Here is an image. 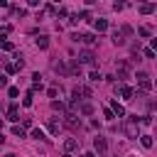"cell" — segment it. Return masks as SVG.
I'll use <instances>...</instances> for the list:
<instances>
[{
	"label": "cell",
	"instance_id": "obj_5",
	"mask_svg": "<svg viewBox=\"0 0 157 157\" xmlns=\"http://www.w3.org/2000/svg\"><path fill=\"white\" fill-rule=\"evenodd\" d=\"M52 69H54L56 74H64V76H69V64H64V62H54V64H52Z\"/></svg>",
	"mask_w": 157,
	"mask_h": 157
},
{
	"label": "cell",
	"instance_id": "obj_21",
	"mask_svg": "<svg viewBox=\"0 0 157 157\" xmlns=\"http://www.w3.org/2000/svg\"><path fill=\"white\" fill-rule=\"evenodd\" d=\"M137 32H140V37H150V27H147V25H143Z\"/></svg>",
	"mask_w": 157,
	"mask_h": 157
},
{
	"label": "cell",
	"instance_id": "obj_19",
	"mask_svg": "<svg viewBox=\"0 0 157 157\" xmlns=\"http://www.w3.org/2000/svg\"><path fill=\"white\" fill-rule=\"evenodd\" d=\"M12 135H15V137H25V130L20 128V125H15V128H12Z\"/></svg>",
	"mask_w": 157,
	"mask_h": 157
},
{
	"label": "cell",
	"instance_id": "obj_30",
	"mask_svg": "<svg viewBox=\"0 0 157 157\" xmlns=\"http://www.w3.org/2000/svg\"><path fill=\"white\" fill-rule=\"evenodd\" d=\"M150 49H152V52H157V37L152 39V47H150Z\"/></svg>",
	"mask_w": 157,
	"mask_h": 157
},
{
	"label": "cell",
	"instance_id": "obj_29",
	"mask_svg": "<svg viewBox=\"0 0 157 157\" xmlns=\"http://www.w3.org/2000/svg\"><path fill=\"white\" fill-rule=\"evenodd\" d=\"M17 96H20V91H17L15 86H12V88H10V98H17Z\"/></svg>",
	"mask_w": 157,
	"mask_h": 157
},
{
	"label": "cell",
	"instance_id": "obj_31",
	"mask_svg": "<svg viewBox=\"0 0 157 157\" xmlns=\"http://www.w3.org/2000/svg\"><path fill=\"white\" fill-rule=\"evenodd\" d=\"M84 157H96V152H86V155H84Z\"/></svg>",
	"mask_w": 157,
	"mask_h": 157
},
{
	"label": "cell",
	"instance_id": "obj_3",
	"mask_svg": "<svg viewBox=\"0 0 157 157\" xmlns=\"http://www.w3.org/2000/svg\"><path fill=\"white\" fill-rule=\"evenodd\" d=\"M93 150L98 152V155H106V150H108V143H106V137H93Z\"/></svg>",
	"mask_w": 157,
	"mask_h": 157
},
{
	"label": "cell",
	"instance_id": "obj_10",
	"mask_svg": "<svg viewBox=\"0 0 157 157\" xmlns=\"http://www.w3.org/2000/svg\"><path fill=\"white\" fill-rule=\"evenodd\" d=\"M8 120H12V123H17L20 118H17V103H12L10 106V111H8Z\"/></svg>",
	"mask_w": 157,
	"mask_h": 157
},
{
	"label": "cell",
	"instance_id": "obj_4",
	"mask_svg": "<svg viewBox=\"0 0 157 157\" xmlns=\"http://www.w3.org/2000/svg\"><path fill=\"white\" fill-rule=\"evenodd\" d=\"M78 62H81V64H93V62H96V54L86 49V52H81V54H78Z\"/></svg>",
	"mask_w": 157,
	"mask_h": 157
},
{
	"label": "cell",
	"instance_id": "obj_33",
	"mask_svg": "<svg viewBox=\"0 0 157 157\" xmlns=\"http://www.w3.org/2000/svg\"><path fill=\"white\" fill-rule=\"evenodd\" d=\"M5 157H17V155H12V152H10V155H5Z\"/></svg>",
	"mask_w": 157,
	"mask_h": 157
},
{
	"label": "cell",
	"instance_id": "obj_11",
	"mask_svg": "<svg viewBox=\"0 0 157 157\" xmlns=\"http://www.w3.org/2000/svg\"><path fill=\"white\" fill-rule=\"evenodd\" d=\"M93 25H96V32H106V30H108V22H106L103 17H101V20H96Z\"/></svg>",
	"mask_w": 157,
	"mask_h": 157
},
{
	"label": "cell",
	"instance_id": "obj_25",
	"mask_svg": "<svg viewBox=\"0 0 157 157\" xmlns=\"http://www.w3.org/2000/svg\"><path fill=\"white\" fill-rule=\"evenodd\" d=\"M120 32H123V37H125V34H133V27H130V25H123Z\"/></svg>",
	"mask_w": 157,
	"mask_h": 157
},
{
	"label": "cell",
	"instance_id": "obj_34",
	"mask_svg": "<svg viewBox=\"0 0 157 157\" xmlns=\"http://www.w3.org/2000/svg\"><path fill=\"white\" fill-rule=\"evenodd\" d=\"M0 130H3V120H0Z\"/></svg>",
	"mask_w": 157,
	"mask_h": 157
},
{
	"label": "cell",
	"instance_id": "obj_7",
	"mask_svg": "<svg viewBox=\"0 0 157 157\" xmlns=\"http://www.w3.org/2000/svg\"><path fill=\"white\" fill-rule=\"evenodd\" d=\"M111 39H113V44H118V47H123V44H125V37H123V32H120V30H115Z\"/></svg>",
	"mask_w": 157,
	"mask_h": 157
},
{
	"label": "cell",
	"instance_id": "obj_26",
	"mask_svg": "<svg viewBox=\"0 0 157 157\" xmlns=\"http://www.w3.org/2000/svg\"><path fill=\"white\" fill-rule=\"evenodd\" d=\"M22 103H25V106H27V108H30V106H32V93H27V96H25V101H22Z\"/></svg>",
	"mask_w": 157,
	"mask_h": 157
},
{
	"label": "cell",
	"instance_id": "obj_18",
	"mask_svg": "<svg viewBox=\"0 0 157 157\" xmlns=\"http://www.w3.org/2000/svg\"><path fill=\"white\" fill-rule=\"evenodd\" d=\"M49 130H52L54 135H59V123L54 120V118H49Z\"/></svg>",
	"mask_w": 157,
	"mask_h": 157
},
{
	"label": "cell",
	"instance_id": "obj_1",
	"mask_svg": "<svg viewBox=\"0 0 157 157\" xmlns=\"http://www.w3.org/2000/svg\"><path fill=\"white\" fill-rule=\"evenodd\" d=\"M123 130H125V135H128V137H140V125H137V115H135V118H128V120H125V125H123Z\"/></svg>",
	"mask_w": 157,
	"mask_h": 157
},
{
	"label": "cell",
	"instance_id": "obj_17",
	"mask_svg": "<svg viewBox=\"0 0 157 157\" xmlns=\"http://www.w3.org/2000/svg\"><path fill=\"white\" fill-rule=\"evenodd\" d=\"M140 143H143V147L150 150V147H152V137H150V135H140Z\"/></svg>",
	"mask_w": 157,
	"mask_h": 157
},
{
	"label": "cell",
	"instance_id": "obj_2",
	"mask_svg": "<svg viewBox=\"0 0 157 157\" xmlns=\"http://www.w3.org/2000/svg\"><path fill=\"white\" fill-rule=\"evenodd\" d=\"M64 125H66L69 130H78V128H81V120H78V115L66 113V115H64Z\"/></svg>",
	"mask_w": 157,
	"mask_h": 157
},
{
	"label": "cell",
	"instance_id": "obj_32",
	"mask_svg": "<svg viewBox=\"0 0 157 157\" xmlns=\"http://www.w3.org/2000/svg\"><path fill=\"white\" fill-rule=\"evenodd\" d=\"M3 143H5V137H3V133H0V145H3Z\"/></svg>",
	"mask_w": 157,
	"mask_h": 157
},
{
	"label": "cell",
	"instance_id": "obj_28",
	"mask_svg": "<svg viewBox=\"0 0 157 157\" xmlns=\"http://www.w3.org/2000/svg\"><path fill=\"white\" fill-rule=\"evenodd\" d=\"M8 86V76H0V88H5Z\"/></svg>",
	"mask_w": 157,
	"mask_h": 157
},
{
	"label": "cell",
	"instance_id": "obj_20",
	"mask_svg": "<svg viewBox=\"0 0 157 157\" xmlns=\"http://www.w3.org/2000/svg\"><path fill=\"white\" fill-rule=\"evenodd\" d=\"M137 81H140V84H145V81H150V76H147L145 71H137Z\"/></svg>",
	"mask_w": 157,
	"mask_h": 157
},
{
	"label": "cell",
	"instance_id": "obj_24",
	"mask_svg": "<svg viewBox=\"0 0 157 157\" xmlns=\"http://www.w3.org/2000/svg\"><path fill=\"white\" fill-rule=\"evenodd\" d=\"M103 115H106V118H108V120H113V118H115V115H113V111H111V108H103Z\"/></svg>",
	"mask_w": 157,
	"mask_h": 157
},
{
	"label": "cell",
	"instance_id": "obj_9",
	"mask_svg": "<svg viewBox=\"0 0 157 157\" xmlns=\"http://www.w3.org/2000/svg\"><path fill=\"white\" fill-rule=\"evenodd\" d=\"M118 91H120V93H123V98H125V101H130V98L135 96V91H133L130 86H118Z\"/></svg>",
	"mask_w": 157,
	"mask_h": 157
},
{
	"label": "cell",
	"instance_id": "obj_8",
	"mask_svg": "<svg viewBox=\"0 0 157 157\" xmlns=\"http://www.w3.org/2000/svg\"><path fill=\"white\" fill-rule=\"evenodd\" d=\"M34 44H37L39 49H47V47H49V37H47V34H39V37L34 39Z\"/></svg>",
	"mask_w": 157,
	"mask_h": 157
},
{
	"label": "cell",
	"instance_id": "obj_15",
	"mask_svg": "<svg viewBox=\"0 0 157 157\" xmlns=\"http://www.w3.org/2000/svg\"><path fill=\"white\" fill-rule=\"evenodd\" d=\"M64 147H66V150L71 152V150H76V147H78V140H74V137H69V140L64 143Z\"/></svg>",
	"mask_w": 157,
	"mask_h": 157
},
{
	"label": "cell",
	"instance_id": "obj_23",
	"mask_svg": "<svg viewBox=\"0 0 157 157\" xmlns=\"http://www.w3.org/2000/svg\"><path fill=\"white\" fill-rule=\"evenodd\" d=\"M52 108H54V111H59V113H64V103H59V101H54V103H52Z\"/></svg>",
	"mask_w": 157,
	"mask_h": 157
},
{
	"label": "cell",
	"instance_id": "obj_14",
	"mask_svg": "<svg viewBox=\"0 0 157 157\" xmlns=\"http://www.w3.org/2000/svg\"><path fill=\"white\" fill-rule=\"evenodd\" d=\"M78 111H81L84 115H91V113H93V106H91V103H78Z\"/></svg>",
	"mask_w": 157,
	"mask_h": 157
},
{
	"label": "cell",
	"instance_id": "obj_27",
	"mask_svg": "<svg viewBox=\"0 0 157 157\" xmlns=\"http://www.w3.org/2000/svg\"><path fill=\"white\" fill-rule=\"evenodd\" d=\"M3 49H8V52H12V42H8V39H5V42H3Z\"/></svg>",
	"mask_w": 157,
	"mask_h": 157
},
{
	"label": "cell",
	"instance_id": "obj_6",
	"mask_svg": "<svg viewBox=\"0 0 157 157\" xmlns=\"http://www.w3.org/2000/svg\"><path fill=\"white\" fill-rule=\"evenodd\" d=\"M118 76H120V78H128V69H130V64L128 62H118Z\"/></svg>",
	"mask_w": 157,
	"mask_h": 157
},
{
	"label": "cell",
	"instance_id": "obj_12",
	"mask_svg": "<svg viewBox=\"0 0 157 157\" xmlns=\"http://www.w3.org/2000/svg\"><path fill=\"white\" fill-rule=\"evenodd\" d=\"M81 42H84V44H96L98 37H96V34H81Z\"/></svg>",
	"mask_w": 157,
	"mask_h": 157
},
{
	"label": "cell",
	"instance_id": "obj_13",
	"mask_svg": "<svg viewBox=\"0 0 157 157\" xmlns=\"http://www.w3.org/2000/svg\"><path fill=\"white\" fill-rule=\"evenodd\" d=\"M113 115H118V118H123V115H125V108H123V106H118V101H113Z\"/></svg>",
	"mask_w": 157,
	"mask_h": 157
},
{
	"label": "cell",
	"instance_id": "obj_22",
	"mask_svg": "<svg viewBox=\"0 0 157 157\" xmlns=\"http://www.w3.org/2000/svg\"><path fill=\"white\" fill-rule=\"evenodd\" d=\"M32 137H37V140H44V133L37 128V130H32Z\"/></svg>",
	"mask_w": 157,
	"mask_h": 157
},
{
	"label": "cell",
	"instance_id": "obj_16",
	"mask_svg": "<svg viewBox=\"0 0 157 157\" xmlns=\"http://www.w3.org/2000/svg\"><path fill=\"white\" fill-rule=\"evenodd\" d=\"M152 10H155V5H152V3H143V5H140V12H143V15H150Z\"/></svg>",
	"mask_w": 157,
	"mask_h": 157
}]
</instances>
